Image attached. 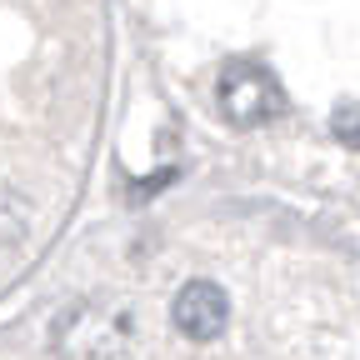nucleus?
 Instances as JSON below:
<instances>
[{
  "mask_svg": "<svg viewBox=\"0 0 360 360\" xmlns=\"http://www.w3.org/2000/svg\"><path fill=\"white\" fill-rule=\"evenodd\" d=\"M215 96H220L225 120H236V125H265L270 115L285 110V96H281L276 75H265V70L250 65V60L225 65V70H220V85H215Z\"/></svg>",
  "mask_w": 360,
  "mask_h": 360,
  "instance_id": "f257e3e1",
  "label": "nucleus"
},
{
  "mask_svg": "<svg viewBox=\"0 0 360 360\" xmlns=\"http://www.w3.org/2000/svg\"><path fill=\"white\" fill-rule=\"evenodd\" d=\"M170 315H175V330L186 340H215L231 326V300H225V290L215 281H186L175 290Z\"/></svg>",
  "mask_w": 360,
  "mask_h": 360,
  "instance_id": "f03ea898",
  "label": "nucleus"
},
{
  "mask_svg": "<svg viewBox=\"0 0 360 360\" xmlns=\"http://www.w3.org/2000/svg\"><path fill=\"white\" fill-rule=\"evenodd\" d=\"M330 130H335L340 146L360 150V101H340V105L330 110Z\"/></svg>",
  "mask_w": 360,
  "mask_h": 360,
  "instance_id": "7ed1b4c3",
  "label": "nucleus"
}]
</instances>
